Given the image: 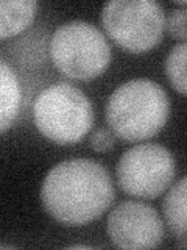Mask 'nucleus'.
Instances as JSON below:
<instances>
[{"instance_id": "nucleus-1", "label": "nucleus", "mask_w": 187, "mask_h": 250, "mask_svg": "<svg viewBox=\"0 0 187 250\" xmlns=\"http://www.w3.org/2000/svg\"><path fill=\"white\" fill-rule=\"evenodd\" d=\"M108 169L95 160L72 158L53 166L42 182L45 211L64 225H84L103 216L114 200Z\"/></svg>"}, {"instance_id": "nucleus-2", "label": "nucleus", "mask_w": 187, "mask_h": 250, "mask_svg": "<svg viewBox=\"0 0 187 250\" xmlns=\"http://www.w3.org/2000/svg\"><path fill=\"white\" fill-rule=\"evenodd\" d=\"M170 99L166 89L150 78L125 82L106 102V122L114 136L125 143H142L166 127Z\"/></svg>"}, {"instance_id": "nucleus-3", "label": "nucleus", "mask_w": 187, "mask_h": 250, "mask_svg": "<svg viewBox=\"0 0 187 250\" xmlns=\"http://www.w3.org/2000/svg\"><path fill=\"white\" fill-rule=\"evenodd\" d=\"M33 122L52 143H80L94 125L91 99L76 86L59 82L44 88L33 104Z\"/></svg>"}, {"instance_id": "nucleus-4", "label": "nucleus", "mask_w": 187, "mask_h": 250, "mask_svg": "<svg viewBox=\"0 0 187 250\" xmlns=\"http://www.w3.org/2000/svg\"><path fill=\"white\" fill-rule=\"evenodd\" d=\"M50 58L62 75L88 82L111 62V45L98 27L86 21L64 22L50 38Z\"/></svg>"}, {"instance_id": "nucleus-5", "label": "nucleus", "mask_w": 187, "mask_h": 250, "mask_svg": "<svg viewBox=\"0 0 187 250\" xmlns=\"http://www.w3.org/2000/svg\"><path fill=\"white\" fill-rule=\"evenodd\" d=\"M101 22L112 41L130 53H145L159 44L166 13L156 0H111L101 10Z\"/></svg>"}, {"instance_id": "nucleus-6", "label": "nucleus", "mask_w": 187, "mask_h": 250, "mask_svg": "<svg viewBox=\"0 0 187 250\" xmlns=\"http://www.w3.org/2000/svg\"><path fill=\"white\" fill-rule=\"evenodd\" d=\"M115 175L120 189L128 195L156 199L173 183L176 161L167 147L156 143H142L122 153Z\"/></svg>"}, {"instance_id": "nucleus-7", "label": "nucleus", "mask_w": 187, "mask_h": 250, "mask_svg": "<svg viewBox=\"0 0 187 250\" xmlns=\"http://www.w3.org/2000/svg\"><path fill=\"white\" fill-rule=\"evenodd\" d=\"M106 231L120 249H154L164 239V222L159 213L144 202L119 203L108 216Z\"/></svg>"}, {"instance_id": "nucleus-8", "label": "nucleus", "mask_w": 187, "mask_h": 250, "mask_svg": "<svg viewBox=\"0 0 187 250\" xmlns=\"http://www.w3.org/2000/svg\"><path fill=\"white\" fill-rule=\"evenodd\" d=\"M22 91L19 78L10 64L0 60V135L10 130L20 111Z\"/></svg>"}, {"instance_id": "nucleus-9", "label": "nucleus", "mask_w": 187, "mask_h": 250, "mask_svg": "<svg viewBox=\"0 0 187 250\" xmlns=\"http://www.w3.org/2000/svg\"><path fill=\"white\" fill-rule=\"evenodd\" d=\"M36 11L35 0H0V41L27 30L33 23Z\"/></svg>"}, {"instance_id": "nucleus-10", "label": "nucleus", "mask_w": 187, "mask_h": 250, "mask_svg": "<svg viewBox=\"0 0 187 250\" xmlns=\"http://www.w3.org/2000/svg\"><path fill=\"white\" fill-rule=\"evenodd\" d=\"M186 199H187V180L179 178V182L170 188L162 203L164 217L167 225L176 236L184 242L186 239ZM186 244V242H184Z\"/></svg>"}, {"instance_id": "nucleus-11", "label": "nucleus", "mask_w": 187, "mask_h": 250, "mask_svg": "<svg viewBox=\"0 0 187 250\" xmlns=\"http://www.w3.org/2000/svg\"><path fill=\"white\" fill-rule=\"evenodd\" d=\"M186 60H187V44L179 42L170 50L166 60V74L170 84L181 94L186 96Z\"/></svg>"}, {"instance_id": "nucleus-12", "label": "nucleus", "mask_w": 187, "mask_h": 250, "mask_svg": "<svg viewBox=\"0 0 187 250\" xmlns=\"http://www.w3.org/2000/svg\"><path fill=\"white\" fill-rule=\"evenodd\" d=\"M166 27L168 30V33L175 39H178V41H181V42H186V39H187V11H186V8L175 10L171 13L170 18L166 22Z\"/></svg>"}, {"instance_id": "nucleus-13", "label": "nucleus", "mask_w": 187, "mask_h": 250, "mask_svg": "<svg viewBox=\"0 0 187 250\" xmlns=\"http://www.w3.org/2000/svg\"><path fill=\"white\" fill-rule=\"evenodd\" d=\"M91 147L95 152H109L114 147V133L108 128H98L91 135Z\"/></svg>"}, {"instance_id": "nucleus-14", "label": "nucleus", "mask_w": 187, "mask_h": 250, "mask_svg": "<svg viewBox=\"0 0 187 250\" xmlns=\"http://www.w3.org/2000/svg\"><path fill=\"white\" fill-rule=\"evenodd\" d=\"M67 249H86V250H88L91 247L89 246H81V244H74V246H69Z\"/></svg>"}, {"instance_id": "nucleus-15", "label": "nucleus", "mask_w": 187, "mask_h": 250, "mask_svg": "<svg viewBox=\"0 0 187 250\" xmlns=\"http://www.w3.org/2000/svg\"><path fill=\"white\" fill-rule=\"evenodd\" d=\"M176 3H178L179 6H186V5H187V3L184 2V0H179V2H176Z\"/></svg>"}]
</instances>
